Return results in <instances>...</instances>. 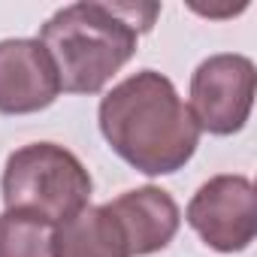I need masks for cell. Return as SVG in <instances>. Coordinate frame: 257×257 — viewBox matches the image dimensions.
Returning a JSON list of instances; mask_svg holds the SVG:
<instances>
[{"mask_svg": "<svg viewBox=\"0 0 257 257\" xmlns=\"http://www.w3.org/2000/svg\"><path fill=\"white\" fill-rule=\"evenodd\" d=\"M100 131L118 158L146 176L182 170L200 146L191 109L176 85L155 70L124 79L100 100Z\"/></svg>", "mask_w": 257, "mask_h": 257, "instance_id": "cell-1", "label": "cell"}, {"mask_svg": "<svg viewBox=\"0 0 257 257\" xmlns=\"http://www.w3.org/2000/svg\"><path fill=\"white\" fill-rule=\"evenodd\" d=\"M161 7L143 4H82L58 10L40 31L61 91L97 94L137 55L140 34L152 31Z\"/></svg>", "mask_w": 257, "mask_h": 257, "instance_id": "cell-2", "label": "cell"}, {"mask_svg": "<svg viewBox=\"0 0 257 257\" xmlns=\"http://www.w3.org/2000/svg\"><path fill=\"white\" fill-rule=\"evenodd\" d=\"M0 188L7 212L58 227L88 206L94 185L73 152L55 143H31L10 155Z\"/></svg>", "mask_w": 257, "mask_h": 257, "instance_id": "cell-3", "label": "cell"}, {"mask_svg": "<svg viewBox=\"0 0 257 257\" xmlns=\"http://www.w3.org/2000/svg\"><path fill=\"white\" fill-rule=\"evenodd\" d=\"M257 73L245 55H212L191 79V115L200 131L230 137L242 131L254 106Z\"/></svg>", "mask_w": 257, "mask_h": 257, "instance_id": "cell-4", "label": "cell"}, {"mask_svg": "<svg viewBox=\"0 0 257 257\" xmlns=\"http://www.w3.org/2000/svg\"><path fill=\"white\" fill-rule=\"evenodd\" d=\"M188 224L224 254L245 251L257 233V197L245 176H215L188 203Z\"/></svg>", "mask_w": 257, "mask_h": 257, "instance_id": "cell-5", "label": "cell"}, {"mask_svg": "<svg viewBox=\"0 0 257 257\" xmlns=\"http://www.w3.org/2000/svg\"><path fill=\"white\" fill-rule=\"evenodd\" d=\"M58 94V70L40 40L0 43V112L31 115L49 109Z\"/></svg>", "mask_w": 257, "mask_h": 257, "instance_id": "cell-6", "label": "cell"}, {"mask_svg": "<svg viewBox=\"0 0 257 257\" xmlns=\"http://www.w3.org/2000/svg\"><path fill=\"white\" fill-rule=\"evenodd\" d=\"M106 209L115 218L131 257H146L167 248L182 224V212L176 200L155 185L124 191L121 197L106 203Z\"/></svg>", "mask_w": 257, "mask_h": 257, "instance_id": "cell-7", "label": "cell"}, {"mask_svg": "<svg viewBox=\"0 0 257 257\" xmlns=\"http://www.w3.org/2000/svg\"><path fill=\"white\" fill-rule=\"evenodd\" d=\"M52 257H131L106 206H85L52 233Z\"/></svg>", "mask_w": 257, "mask_h": 257, "instance_id": "cell-8", "label": "cell"}, {"mask_svg": "<svg viewBox=\"0 0 257 257\" xmlns=\"http://www.w3.org/2000/svg\"><path fill=\"white\" fill-rule=\"evenodd\" d=\"M0 257H52V233L28 215H0Z\"/></svg>", "mask_w": 257, "mask_h": 257, "instance_id": "cell-9", "label": "cell"}]
</instances>
